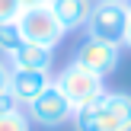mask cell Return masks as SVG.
I'll return each mask as SVG.
<instances>
[{"label": "cell", "mask_w": 131, "mask_h": 131, "mask_svg": "<svg viewBox=\"0 0 131 131\" xmlns=\"http://www.w3.org/2000/svg\"><path fill=\"white\" fill-rule=\"evenodd\" d=\"M54 86L61 90V96L70 102V109H83V106H93L102 93H106V80L96 74H90L86 67L80 64H64L61 70L54 74Z\"/></svg>", "instance_id": "1"}, {"label": "cell", "mask_w": 131, "mask_h": 131, "mask_svg": "<svg viewBox=\"0 0 131 131\" xmlns=\"http://www.w3.org/2000/svg\"><path fill=\"white\" fill-rule=\"evenodd\" d=\"M128 0H96L93 13L86 23V38H106V42L122 45L125 42V26H128Z\"/></svg>", "instance_id": "2"}, {"label": "cell", "mask_w": 131, "mask_h": 131, "mask_svg": "<svg viewBox=\"0 0 131 131\" xmlns=\"http://www.w3.org/2000/svg\"><path fill=\"white\" fill-rule=\"evenodd\" d=\"M19 32H23L26 42H35V45H45V48H58L64 42V26L58 23L54 10L51 6H32V10H23L16 19Z\"/></svg>", "instance_id": "3"}, {"label": "cell", "mask_w": 131, "mask_h": 131, "mask_svg": "<svg viewBox=\"0 0 131 131\" xmlns=\"http://www.w3.org/2000/svg\"><path fill=\"white\" fill-rule=\"evenodd\" d=\"M118 61H122V45L106 42V38H83L77 45V54H74V64L86 67L90 74L102 77V80L118 67Z\"/></svg>", "instance_id": "4"}, {"label": "cell", "mask_w": 131, "mask_h": 131, "mask_svg": "<svg viewBox=\"0 0 131 131\" xmlns=\"http://www.w3.org/2000/svg\"><path fill=\"white\" fill-rule=\"evenodd\" d=\"M26 115H29L32 125L54 131V128H61V125H67V122H70L74 109H70V102L61 96V90L51 83V86L45 90L35 102H32V106H26Z\"/></svg>", "instance_id": "5"}, {"label": "cell", "mask_w": 131, "mask_h": 131, "mask_svg": "<svg viewBox=\"0 0 131 131\" xmlns=\"http://www.w3.org/2000/svg\"><path fill=\"white\" fill-rule=\"evenodd\" d=\"M93 118L99 131H125L131 125V93H102L93 102Z\"/></svg>", "instance_id": "6"}, {"label": "cell", "mask_w": 131, "mask_h": 131, "mask_svg": "<svg viewBox=\"0 0 131 131\" xmlns=\"http://www.w3.org/2000/svg\"><path fill=\"white\" fill-rule=\"evenodd\" d=\"M51 83H54L51 70H16V67L10 70V93L16 96V102L23 109L32 106Z\"/></svg>", "instance_id": "7"}, {"label": "cell", "mask_w": 131, "mask_h": 131, "mask_svg": "<svg viewBox=\"0 0 131 131\" xmlns=\"http://www.w3.org/2000/svg\"><path fill=\"white\" fill-rule=\"evenodd\" d=\"M48 6L54 10L58 23L64 26V32H80V29H86L96 0H51Z\"/></svg>", "instance_id": "8"}, {"label": "cell", "mask_w": 131, "mask_h": 131, "mask_svg": "<svg viewBox=\"0 0 131 131\" xmlns=\"http://www.w3.org/2000/svg\"><path fill=\"white\" fill-rule=\"evenodd\" d=\"M6 61L16 70H51V64H54V48H45V45H35V42H23Z\"/></svg>", "instance_id": "9"}, {"label": "cell", "mask_w": 131, "mask_h": 131, "mask_svg": "<svg viewBox=\"0 0 131 131\" xmlns=\"http://www.w3.org/2000/svg\"><path fill=\"white\" fill-rule=\"evenodd\" d=\"M23 42L26 38H23V32H19L16 23H0V58H10Z\"/></svg>", "instance_id": "10"}, {"label": "cell", "mask_w": 131, "mask_h": 131, "mask_svg": "<svg viewBox=\"0 0 131 131\" xmlns=\"http://www.w3.org/2000/svg\"><path fill=\"white\" fill-rule=\"evenodd\" d=\"M0 131H32V122H29V115H26V109L0 115Z\"/></svg>", "instance_id": "11"}, {"label": "cell", "mask_w": 131, "mask_h": 131, "mask_svg": "<svg viewBox=\"0 0 131 131\" xmlns=\"http://www.w3.org/2000/svg\"><path fill=\"white\" fill-rule=\"evenodd\" d=\"M19 3L16 0H0V23H16L19 19Z\"/></svg>", "instance_id": "12"}, {"label": "cell", "mask_w": 131, "mask_h": 131, "mask_svg": "<svg viewBox=\"0 0 131 131\" xmlns=\"http://www.w3.org/2000/svg\"><path fill=\"white\" fill-rule=\"evenodd\" d=\"M19 102H16V96L10 93V90H3V93H0V115H6V112H19Z\"/></svg>", "instance_id": "13"}, {"label": "cell", "mask_w": 131, "mask_h": 131, "mask_svg": "<svg viewBox=\"0 0 131 131\" xmlns=\"http://www.w3.org/2000/svg\"><path fill=\"white\" fill-rule=\"evenodd\" d=\"M10 61H6V58H0V93H3V90H10Z\"/></svg>", "instance_id": "14"}, {"label": "cell", "mask_w": 131, "mask_h": 131, "mask_svg": "<svg viewBox=\"0 0 131 131\" xmlns=\"http://www.w3.org/2000/svg\"><path fill=\"white\" fill-rule=\"evenodd\" d=\"M19 3V10H32V6H48L51 0H16Z\"/></svg>", "instance_id": "15"}, {"label": "cell", "mask_w": 131, "mask_h": 131, "mask_svg": "<svg viewBox=\"0 0 131 131\" xmlns=\"http://www.w3.org/2000/svg\"><path fill=\"white\" fill-rule=\"evenodd\" d=\"M122 45L131 48V10H128V26H125V42H122Z\"/></svg>", "instance_id": "16"}, {"label": "cell", "mask_w": 131, "mask_h": 131, "mask_svg": "<svg viewBox=\"0 0 131 131\" xmlns=\"http://www.w3.org/2000/svg\"><path fill=\"white\" fill-rule=\"evenodd\" d=\"M125 131H131V125H128V128H125Z\"/></svg>", "instance_id": "17"}, {"label": "cell", "mask_w": 131, "mask_h": 131, "mask_svg": "<svg viewBox=\"0 0 131 131\" xmlns=\"http://www.w3.org/2000/svg\"><path fill=\"white\" fill-rule=\"evenodd\" d=\"M128 3H131V0H128Z\"/></svg>", "instance_id": "18"}]
</instances>
